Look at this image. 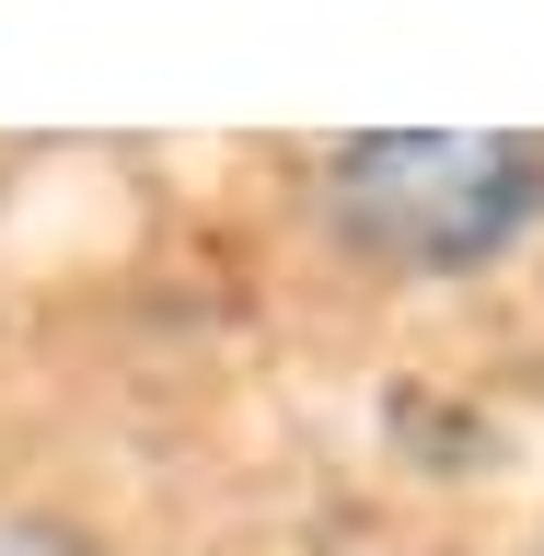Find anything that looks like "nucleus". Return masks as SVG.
I'll list each match as a JSON object with an SVG mask.
<instances>
[{"label": "nucleus", "instance_id": "f257e3e1", "mask_svg": "<svg viewBox=\"0 0 544 556\" xmlns=\"http://www.w3.org/2000/svg\"><path fill=\"white\" fill-rule=\"evenodd\" d=\"M325 208L406 278H476L544 220V139L521 128H371L325 151Z\"/></svg>", "mask_w": 544, "mask_h": 556}]
</instances>
